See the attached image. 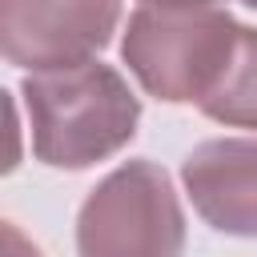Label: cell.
I'll return each instance as SVG.
<instances>
[{"mask_svg":"<svg viewBox=\"0 0 257 257\" xmlns=\"http://www.w3.org/2000/svg\"><path fill=\"white\" fill-rule=\"evenodd\" d=\"M32 157L48 169L80 173L116 157L141 124V96L100 60L40 68L20 80Z\"/></svg>","mask_w":257,"mask_h":257,"instance_id":"1","label":"cell"},{"mask_svg":"<svg viewBox=\"0 0 257 257\" xmlns=\"http://www.w3.org/2000/svg\"><path fill=\"white\" fill-rule=\"evenodd\" d=\"M241 24L225 8L141 4L120 36V60L137 84L165 104H201L237 52Z\"/></svg>","mask_w":257,"mask_h":257,"instance_id":"2","label":"cell"},{"mask_svg":"<svg viewBox=\"0 0 257 257\" xmlns=\"http://www.w3.org/2000/svg\"><path fill=\"white\" fill-rule=\"evenodd\" d=\"M185 241L177 185L149 157L104 173L76 213V257H185Z\"/></svg>","mask_w":257,"mask_h":257,"instance_id":"3","label":"cell"},{"mask_svg":"<svg viewBox=\"0 0 257 257\" xmlns=\"http://www.w3.org/2000/svg\"><path fill=\"white\" fill-rule=\"evenodd\" d=\"M116 24L120 0H0L4 60L24 72L96 60Z\"/></svg>","mask_w":257,"mask_h":257,"instance_id":"4","label":"cell"},{"mask_svg":"<svg viewBox=\"0 0 257 257\" xmlns=\"http://www.w3.org/2000/svg\"><path fill=\"white\" fill-rule=\"evenodd\" d=\"M181 185L209 229L257 241V137L201 141L181 161Z\"/></svg>","mask_w":257,"mask_h":257,"instance_id":"5","label":"cell"},{"mask_svg":"<svg viewBox=\"0 0 257 257\" xmlns=\"http://www.w3.org/2000/svg\"><path fill=\"white\" fill-rule=\"evenodd\" d=\"M197 108L225 128H257V28L241 24L237 52H233L221 84Z\"/></svg>","mask_w":257,"mask_h":257,"instance_id":"6","label":"cell"},{"mask_svg":"<svg viewBox=\"0 0 257 257\" xmlns=\"http://www.w3.org/2000/svg\"><path fill=\"white\" fill-rule=\"evenodd\" d=\"M4 257H40V249L16 229V221H4Z\"/></svg>","mask_w":257,"mask_h":257,"instance_id":"7","label":"cell"},{"mask_svg":"<svg viewBox=\"0 0 257 257\" xmlns=\"http://www.w3.org/2000/svg\"><path fill=\"white\" fill-rule=\"evenodd\" d=\"M153 8H217L221 0H145Z\"/></svg>","mask_w":257,"mask_h":257,"instance_id":"8","label":"cell"},{"mask_svg":"<svg viewBox=\"0 0 257 257\" xmlns=\"http://www.w3.org/2000/svg\"><path fill=\"white\" fill-rule=\"evenodd\" d=\"M241 4H245V8H253V12H257V0H241Z\"/></svg>","mask_w":257,"mask_h":257,"instance_id":"9","label":"cell"}]
</instances>
